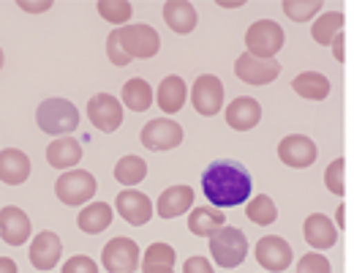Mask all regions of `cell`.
Wrapping results in <instances>:
<instances>
[{
  "label": "cell",
  "mask_w": 354,
  "mask_h": 273,
  "mask_svg": "<svg viewBox=\"0 0 354 273\" xmlns=\"http://www.w3.org/2000/svg\"><path fill=\"white\" fill-rule=\"evenodd\" d=\"M202 191L216 208H234L251 197V175L237 161H216L202 175Z\"/></svg>",
  "instance_id": "cell-1"
},
{
  "label": "cell",
  "mask_w": 354,
  "mask_h": 273,
  "mask_svg": "<svg viewBox=\"0 0 354 273\" xmlns=\"http://www.w3.org/2000/svg\"><path fill=\"white\" fill-rule=\"evenodd\" d=\"M158 49H161V36L150 25H126L109 33L106 39V55L115 66H129L133 58L147 60L158 55Z\"/></svg>",
  "instance_id": "cell-2"
},
{
  "label": "cell",
  "mask_w": 354,
  "mask_h": 273,
  "mask_svg": "<svg viewBox=\"0 0 354 273\" xmlns=\"http://www.w3.org/2000/svg\"><path fill=\"white\" fill-rule=\"evenodd\" d=\"M36 121H39L41 132H46V134H71L80 126V109L66 98H46V101H41V107L36 112Z\"/></svg>",
  "instance_id": "cell-3"
},
{
  "label": "cell",
  "mask_w": 354,
  "mask_h": 273,
  "mask_svg": "<svg viewBox=\"0 0 354 273\" xmlns=\"http://www.w3.org/2000/svg\"><path fill=\"white\" fill-rule=\"evenodd\" d=\"M210 254L221 268H237L243 265L248 254V238L237 227H221L210 238Z\"/></svg>",
  "instance_id": "cell-4"
},
{
  "label": "cell",
  "mask_w": 354,
  "mask_h": 273,
  "mask_svg": "<svg viewBox=\"0 0 354 273\" xmlns=\"http://www.w3.org/2000/svg\"><path fill=\"white\" fill-rule=\"evenodd\" d=\"M98 191V183L95 178L85 173V170H68L63 173L57 183H55V194L63 205H85L88 200H93V194Z\"/></svg>",
  "instance_id": "cell-5"
},
{
  "label": "cell",
  "mask_w": 354,
  "mask_h": 273,
  "mask_svg": "<svg viewBox=\"0 0 354 273\" xmlns=\"http://www.w3.org/2000/svg\"><path fill=\"white\" fill-rule=\"evenodd\" d=\"M245 44H248V52L254 58H265V60H272L278 55V49L283 46V28L272 19H259L248 28L245 33Z\"/></svg>",
  "instance_id": "cell-6"
},
{
  "label": "cell",
  "mask_w": 354,
  "mask_h": 273,
  "mask_svg": "<svg viewBox=\"0 0 354 273\" xmlns=\"http://www.w3.org/2000/svg\"><path fill=\"white\" fill-rule=\"evenodd\" d=\"M88 115H90V123L98 132L112 134L123 123V104L112 93H95L88 101Z\"/></svg>",
  "instance_id": "cell-7"
},
{
  "label": "cell",
  "mask_w": 354,
  "mask_h": 273,
  "mask_svg": "<svg viewBox=\"0 0 354 273\" xmlns=\"http://www.w3.org/2000/svg\"><path fill=\"white\" fill-rule=\"evenodd\" d=\"M234 74H237V80H243L248 85H270L272 80H278L281 63L275 58L265 60V58H254L251 52H243L234 63Z\"/></svg>",
  "instance_id": "cell-8"
},
{
  "label": "cell",
  "mask_w": 354,
  "mask_h": 273,
  "mask_svg": "<svg viewBox=\"0 0 354 273\" xmlns=\"http://www.w3.org/2000/svg\"><path fill=\"white\" fill-rule=\"evenodd\" d=\"M101 263L109 273H133L139 263V246L133 243L131 238H115L104 246Z\"/></svg>",
  "instance_id": "cell-9"
},
{
  "label": "cell",
  "mask_w": 354,
  "mask_h": 273,
  "mask_svg": "<svg viewBox=\"0 0 354 273\" xmlns=\"http://www.w3.org/2000/svg\"><path fill=\"white\" fill-rule=\"evenodd\" d=\"M139 139L147 150H172L183 142V129L169 118H153L145 123Z\"/></svg>",
  "instance_id": "cell-10"
},
{
  "label": "cell",
  "mask_w": 354,
  "mask_h": 273,
  "mask_svg": "<svg viewBox=\"0 0 354 273\" xmlns=\"http://www.w3.org/2000/svg\"><path fill=\"white\" fill-rule=\"evenodd\" d=\"M319 150H316V142L306 134H289L281 139L278 145V159L286 164V167H295V170H306L316 161Z\"/></svg>",
  "instance_id": "cell-11"
},
{
  "label": "cell",
  "mask_w": 354,
  "mask_h": 273,
  "mask_svg": "<svg viewBox=\"0 0 354 273\" xmlns=\"http://www.w3.org/2000/svg\"><path fill=\"white\" fill-rule=\"evenodd\" d=\"M191 101H194V109L205 118L221 112L223 107V82L213 74H202L196 82H194V91H191Z\"/></svg>",
  "instance_id": "cell-12"
},
{
  "label": "cell",
  "mask_w": 354,
  "mask_h": 273,
  "mask_svg": "<svg viewBox=\"0 0 354 273\" xmlns=\"http://www.w3.org/2000/svg\"><path fill=\"white\" fill-rule=\"evenodd\" d=\"M292 257H295L292 246L278 235H267L257 243V263L270 273L286 271L292 265Z\"/></svg>",
  "instance_id": "cell-13"
},
{
  "label": "cell",
  "mask_w": 354,
  "mask_h": 273,
  "mask_svg": "<svg viewBox=\"0 0 354 273\" xmlns=\"http://www.w3.org/2000/svg\"><path fill=\"white\" fill-rule=\"evenodd\" d=\"M115 205H118V213H120L129 224H133V227H142V224H147V222L153 219V202H150V197L142 194V191H133V188L120 191Z\"/></svg>",
  "instance_id": "cell-14"
},
{
  "label": "cell",
  "mask_w": 354,
  "mask_h": 273,
  "mask_svg": "<svg viewBox=\"0 0 354 273\" xmlns=\"http://www.w3.org/2000/svg\"><path fill=\"white\" fill-rule=\"evenodd\" d=\"M60 254H63V243H60V238L55 235V232H39L36 238H33V243H30V263H33V268H39V271H52L57 263H60Z\"/></svg>",
  "instance_id": "cell-15"
},
{
  "label": "cell",
  "mask_w": 354,
  "mask_h": 273,
  "mask_svg": "<svg viewBox=\"0 0 354 273\" xmlns=\"http://www.w3.org/2000/svg\"><path fill=\"white\" fill-rule=\"evenodd\" d=\"M262 121V107L251 96H240L226 107V123L237 132H251Z\"/></svg>",
  "instance_id": "cell-16"
},
{
  "label": "cell",
  "mask_w": 354,
  "mask_h": 273,
  "mask_svg": "<svg viewBox=\"0 0 354 273\" xmlns=\"http://www.w3.org/2000/svg\"><path fill=\"white\" fill-rule=\"evenodd\" d=\"M0 238L8 246H22L30 238V219L25 211L8 205L0 211Z\"/></svg>",
  "instance_id": "cell-17"
},
{
  "label": "cell",
  "mask_w": 354,
  "mask_h": 273,
  "mask_svg": "<svg viewBox=\"0 0 354 273\" xmlns=\"http://www.w3.org/2000/svg\"><path fill=\"white\" fill-rule=\"evenodd\" d=\"M28 175H30V159L22 150L8 148L0 153V181L6 186H19L28 181Z\"/></svg>",
  "instance_id": "cell-18"
},
{
  "label": "cell",
  "mask_w": 354,
  "mask_h": 273,
  "mask_svg": "<svg viewBox=\"0 0 354 273\" xmlns=\"http://www.w3.org/2000/svg\"><path fill=\"white\" fill-rule=\"evenodd\" d=\"M303 235L313 249H333L338 240V229L324 213H310L303 224Z\"/></svg>",
  "instance_id": "cell-19"
},
{
  "label": "cell",
  "mask_w": 354,
  "mask_h": 273,
  "mask_svg": "<svg viewBox=\"0 0 354 273\" xmlns=\"http://www.w3.org/2000/svg\"><path fill=\"white\" fill-rule=\"evenodd\" d=\"M191 205H194V188H188V186H169L158 197L156 211H158L161 219H175L180 213L191 211Z\"/></svg>",
  "instance_id": "cell-20"
},
{
  "label": "cell",
  "mask_w": 354,
  "mask_h": 273,
  "mask_svg": "<svg viewBox=\"0 0 354 273\" xmlns=\"http://www.w3.org/2000/svg\"><path fill=\"white\" fill-rule=\"evenodd\" d=\"M82 159V145L71 136H60L55 139L49 148H46V161L49 167L55 170H68V167H77Z\"/></svg>",
  "instance_id": "cell-21"
},
{
  "label": "cell",
  "mask_w": 354,
  "mask_h": 273,
  "mask_svg": "<svg viewBox=\"0 0 354 273\" xmlns=\"http://www.w3.org/2000/svg\"><path fill=\"white\" fill-rule=\"evenodd\" d=\"M164 19L175 33H191L196 28V11L188 0H169L164 3Z\"/></svg>",
  "instance_id": "cell-22"
},
{
  "label": "cell",
  "mask_w": 354,
  "mask_h": 273,
  "mask_svg": "<svg viewBox=\"0 0 354 273\" xmlns=\"http://www.w3.org/2000/svg\"><path fill=\"white\" fill-rule=\"evenodd\" d=\"M341 28H344V11L335 8V11H330V14H322V17L313 22L310 36H313L316 44L333 46L335 44V39L341 36Z\"/></svg>",
  "instance_id": "cell-23"
},
{
  "label": "cell",
  "mask_w": 354,
  "mask_h": 273,
  "mask_svg": "<svg viewBox=\"0 0 354 273\" xmlns=\"http://www.w3.org/2000/svg\"><path fill=\"white\" fill-rule=\"evenodd\" d=\"M77 224H80L82 232H88V235H98V232H104V229L112 224V208L106 202H93V205L80 211Z\"/></svg>",
  "instance_id": "cell-24"
},
{
  "label": "cell",
  "mask_w": 354,
  "mask_h": 273,
  "mask_svg": "<svg viewBox=\"0 0 354 273\" xmlns=\"http://www.w3.org/2000/svg\"><path fill=\"white\" fill-rule=\"evenodd\" d=\"M292 88H295L297 96H303V98H308V101H322V98L330 96V80H327L324 74H319V71H303V74L292 82Z\"/></svg>",
  "instance_id": "cell-25"
},
{
  "label": "cell",
  "mask_w": 354,
  "mask_h": 273,
  "mask_svg": "<svg viewBox=\"0 0 354 273\" xmlns=\"http://www.w3.org/2000/svg\"><path fill=\"white\" fill-rule=\"evenodd\" d=\"M185 82L180 80V77H167L161 85H158V107L164 109V112H169V115H175L183 109V104H185Z\"/></svg>",
  "instance_id": "cell-26"
},
{
  "label": "cell",
  "mask_w": 354,
  "mask_h": 273,
  "mask_svg": "<svg viewBox=\"0 0 354 273\" xmlns=\"http://www.w3.org/2000/svg\"><path fill=\"white\" fill-rule=\"evenodd\" d=\"M177 263L175 249L169 243H153L145 257H142V271L145 273H156V271H172Z\"/></svg>",
  "instance_id": "cell-27"
},
{
  "label": "cell",
  "mask_w": 354,
  "mask_h": 273,
  "mask_svg": "<svg viewBox=\"0 0 354 273\" xmlns=\"http://www.w3.org/2000/svg\"><path fill=\"white\" fill-rule=\"evenodd\" d=\"M221 227H226V224H223V213H218V211L199 208V211H191V216H188V229L199 238H213Z\"/></svg>",
  "instance_id": "cell-28"
},
{
  "label": "cell",
  "mask_w": 354,
  "mask_h": 273,
  "mask_svg": "<svg viewBox=\"0 0 354 273\" xmlns=\"http://www.w3.org/2000/svg\"><path fill=\"white\" fill-rule=\"evenodd\" d=\"M123 101H126V107L133 109V112H145L153 104V88L147 85V80L133 77V80H129L123 85Z\"/></svg>",
  "instance_id": "cell-29"
},
{
  "label": "cell",
  "mask_w": 354,
  "mask_h": 273,
  "mask_svg": "<svg viewBox=\"0 0 354 273\" xmlns=\"http://www.w3.org/2000/svg\"><path fill=\"white\" fill-rule=\"evenodd\" d=\"M145 175H147V164L139 156H123L115 167V181L123 186H136Z\"/></svg>",
  "instance_id": "cell-30"
},
{
  "label": "cell",
  "mask_w": 354,
  "mask_h": 273,
  "mask_svg": "<svg viewBox=\"0 0 354 273\" xmlns=\"http://www.w3.org/2000/svg\"><path fill=\"white\" fill-rule=\"evenodd\" d=\"M245 213H248V219H251L254 224H259V227H267V224H272V222H275V216H278V211H275V202H272L267 194H259V197H254V200L245 205Z\"/></svg>",
  "instance_id": "cell-31"
},
{
  "label": "cell",
  "mask_w": 354,
  "mask_h": 273,
  "mask_svg": "<svg viewBox=\"0 0 354 273\" xmlns=\"http://www.w3.org/2000/svg\"><path fill=\"white\" fill-rule=\"evenodd\" d=\"M98 14L112 25H123L131 19V3L129 0H101Z\"/></svg>",
  "instance_id": "cell-32"
},
{
  "label": "cell",
  "mask_w": 354,
  "mask_h": 273,
  "mask_svg": "<svg viewBox=\"0 0 354 273\" xmlns=\"http://www.w3.org/2000/svg\"><path fill=\"white\" fill-rule=\"evenodd\" d=\"M283 11L295 22H308L313 14L322 11V3L319 0H286L283 3Z\"/></svg>",
  "instance_id": "cell-33"
},
{
  "label": "cell",
  "mask_w": 354,
  "mask_h": 273,
  "mask_svg": "<svg viewBox=\"0 0 354 273\" xmlns=\"http://www.w3.org/2000/svg\"><path fill=\"white\" fill-rule=\"evenodd\" d=\"M344 173H346V161H344V159H335V161L327 167V173H324V186H327V191H333L335 197H344V194H346Z\"/></svg>",
  "instance_id": "cell-34"
},
{
  "label": "cell",
  "mask_w": 354,
  "mask_h": 273,
  "mask_svg": "<svg viewBox=\"0 0 354 273\" xmlns=\"http://www.w3.org/2000/svg\"><path fill=\"white\" fill-rule=\"evenodd\" d=\"M297 273H333V271H330V263H327L324 254H306L297 263Z\"/></svg>",
  "instance_id": "cell-35"
},
{
  "label": "cell",
  "mask_w": 354,
  "mask_h": 273,
  "mask_svg": "<svg viewBox=\"0 0 354 273\" xmlns=\"http://www.w3.org/2000/svg\"><path fill=\"white\" fill-rule=\"evenodd\" d=\"M63 273H98V265L85 254H77L63 265Z\"/></svg>",
  "instance_id": "cell-36"
},
{
  "label": "cell",
  "mask_w": 354,
  "mask_h": 273,
  "mask_svg": "<svg viewBox=\"0 0 354 273\" xmlns=\"http://www.w3.org/2000/svg\"><path fill=\"white\" fill-rule=\"evenodd\" d=\"M183 273H216V271H213V265L205 257H188L185 265H183Z\"/></svg>",
  "instance_id": "cell-37"
},
{
  "label": "cell",
  "mask_w": 354,
  "mask_h": 273,
  "mask_svg": "<svg viewBox=\"0 0 354 273\" xmlns=\"http://www.w3.org/2000/svg\"><path fill=\"white\" fill-rule=\"evenodd\" d=\"M19 6H22L25 11H46V8L52 6V3H49V0H44V3H25V0H22Z\"/></svg>",
  "instance_id": "cell-38"
},
{
  "label": "cell",
  "mask_w": 354,
  "mask_h": 273,
  "mask_svg": "<svg viewBox=\"0 0 354 273\" xmlns=\"http://www.w3.org/2000/svg\"><path fill=\"white\" fill-rule=\"evenodd\" d=\"M0 273H17V263L11 257H0Z\"/></svg>",
  "instance_id": "cell-39"
},
{
  "label": "cell",
  "mask_w": 354,
  "mask_h": 273,
  "mask_svg": "<svg viewBox=\"0 0 354 273\" xmlns=\"http://www.w3.org/2000/svg\"><path fill=\"white\" fill-rule=\"evenodd\" d=\"M0 69H3V49H0Z\"/></svg>",
  "instance_id": "cell-40"
},
{
  "label": "cell",
  "mask_w": 354,
  "mask_h": 273,
  "mask_svg": "<svg viewBox=\"0 0 354 273\" xmlns=\"http://www.w3.org/2000/svg\"><path fill=\"white\" fill-rule=\"evenodd\" d=\"M156 273H175V271H156Z\"/></svg>",
  "instance_id": "cell-41"
}]
</instances>
